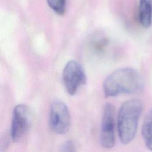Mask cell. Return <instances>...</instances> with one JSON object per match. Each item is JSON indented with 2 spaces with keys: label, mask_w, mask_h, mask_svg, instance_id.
Here are the masks:
<instances>
[{
  "label": "cell",
  "mask_w": 152,
  "mask_h": 152,
  "mask_svg": "<svg viewBox=\"0 0 152 152\" xmlns=\"http://www.w3.org/2000/svg\"><path fill=\"white\" fill-rule=\"evenodd\" d=\"M144 86V79L137 71L131 68H122L106 78L103 88L104 96L110 97L121 94H136L141 91Z\"/></svg>",
  "instance_id": "6da1fadb"
},
{
  "label": "cell",
  "mask_w": 152,
  "mask_h": 152,
  "mask_svg": "<svg viewBox=\"0 0 152 152\" xmlns=\"http://www.w3.org/2000/svg\"><path fill=\"white\" fill-rule=\"evenodd\" d=\"M138 18L144 27L150 26L152 22V0H140Z\"/></svg>",
  "instance_id": "52a82bcc"
},
{
  "label": "cell",
  "mask_w": 152,
  "mask_h": 152,
  "mask_svg": "<svg viewBox=\"0 0 152 152\" xmlns=\"http://www.w3.org/2000/svg\"><path fill=\"white\" fill-rule=\"evenodd\" d=\"M62 80L67 92L73 96L80 86L86 84L87 77L81 65L71 60L66 63L63 69Z\"/></svg>",
  "instance_id": "277c9868"
},
{
  "label": "cell",
  "mask_w": 152,
  "mask_h": 152,
  "mask_svg": "<svg viewBox=\"0 0 152 152\" xmlns=\"http://www.w3.org/2000/svg\"><path fill=\"white\" fill-rule=\"evenodd\" d=\"M115 108L107 103L104 107L100 132V143L104 148L109 149L115 145Z\"/></svg>",
  "instance_id": "8992f818"
},
{
  "label": "cell",
  "mask_w": 152,
  "mask_h": 152,
  "mask_svg": "<svg viewBox=\"0 0 152 152\" xmlns=\"http://www.w3.org/2000/svg\"><path fill=\"white\" fill-rule=\"evenodd\" d=\"M62 151H74L75 147L74 143L71 141H68L65 142L63 146Z\"/></svg>",
  "instance_id": "30bf717a"
},
{
  "label": "cell",
  "mask_w": 152,
  "mask_h": 152,
  "mask_svg": "<svg viewBox=\"0 0 152 152\" xmlns=\"http://www.w3.org/2000/svg\"><path fill=\"white\" fill-rule=\"evenodd\" d=\"M141 132L146 147L152 151V108L145 118L141 128Z\"/></svg>",
  "instance_id": "ba28073f"
},
{
  "label": "cell",
  "mask_w": 152,
  "mask_h": 152,
  "mask_svg": "<svg viewBox=\"0 0 152 152\" xmlns=\"http://www.w3.org/2000/svg\"><path fill=\"white\" fill-rule=\"evenodd\" d=\"M31 122V112L26 105L19 104L13 110L11 135L14 142L20 141L28 131Z\"/></svg>",
  "instance_id": "5b68a950"
},
{
  "label": "cell",
  "mask_w": 152,
  "mask_h": 152,
  "mask_svg": "<svg viewBox=\"0 0 152 152\" xmlns=\"http://www.w3.org/2000/svg\"><path fill=\"white\" fill-rule=\"evenodd\" d=\"M66 0H47V2L50 8L57 14L62 15L66 10Z\"/></svg>",
  "instance_id": "9c48e42d"
},
{
  "label": "cell",
  "mask_w": 152,
  "mask_h": 152,
  "mask_svg": "<svg viewBox=\"0 0 152 152\" xmlns=\"http://www.w3.org/2000/svg\"><path fill=\"white\" fill-rule=\"evenodd\" d=\"M49 124L52 130L56 134L66 133L70 127L71 117L66 105L61 100L53 101L50 107Z\"/></svg>",
  "instance_id": "3957f363"
},
{
  "label": "cell",
  "mask_w": 152,
  "mask_h": 152,
  "mask_svg": "<svg viewBox=\"0 0 152 152\" xmlns=\"http://www.w3.org/2000/svg\"><path fill=\"white\" fill-rule=\"evenodd\" d=\"M142 107V102L135 99L127 100L121 105L117 124L119 137L122 144H129L134 138Z\"/></svg>",
  "instance_id": "7a4b0ae2"
}]
</instances>
